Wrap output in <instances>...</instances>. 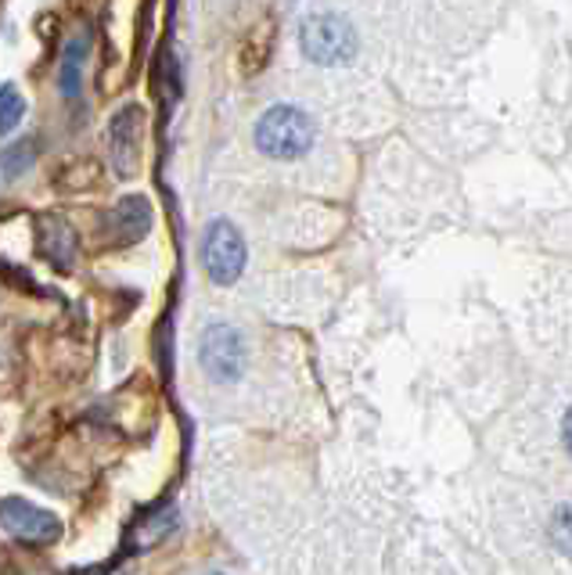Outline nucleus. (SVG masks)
<instances>
[{
  "mask_svg": "<svg viewBox=\"0 0 572 575\" xmlns=\"http://www.w3.org/2000/svg\"><path fill=\"white\" fill-rule=\"evenodd\" d=\"M270 50H274V22H259L249 30V36H245V44L238 47V65L242 72H259L263 65L270 61Z\"/></svg>",
  "mask_w": 572,
  "mask_h": 575,
  "instance_id": "nucleus-9",
  "label": "nucleus"
},
{
  "mask_svg": "<svg viewBox=\"0 0 572 575\" xmlns=\"http://www.w3.org/2000/svg\"><path fill=\"white\" fill-rule=\"evenodd\" d=\"M87 41H69V47L61 50V65H58V87L65 98H80L83 87V65H87Z\"/></svg>",
  "mask_w": 572,
  "mask_h": 575,
  "instance_id": "nucleus-10",
  "label": "nucleus"
},
{
  "mask_svg": "<svg viewBox=\"0 0 572 575\" xmlns=\"http://www.w3.org/2000/svg\"><path fill=\"white\" fill-rule=\"evenodd\" d=\"M105 227H109V234L120 245L141 241L152 230V205H148V199H141V194H130V199H123L120 205H112Z\"/></svg>",
  "mask_w": 572,
  "mask_h": 575,
  "instance_id": "nucleus-7",
  "label": "nucleus"
},
{
  "mask_svg": "<svg viewBox=\"0 0 572 575\" xmlns=\"http://www.w3.org/2000/svg\"><path fill=\"white\" fill-rule=\"evenodd\" d=\"M202 368L216 382H234L245 371V338L231 324H213L202 335Z\"/></svg>",
  "mask_w": 572,
  "mask_h": 575,
  "instance_id": "nucleus-4",
  "label": "nucleus"
},
{
  "mask_svg": "<svg viewBox=\"0 0 572 575\" xmlns=\"http://www.w3.org/2000/svg\"><path fill=\"white\" fill-rule=\"evenodd\" d=\"M0 526L25 543H55L61 535V521L51 511H44V507H33L30 500H22V496L0 500Z\"/></svg>",
  "mask_w": 572,
  "mask_h": 575,
  "instance_id": "nucleus-5",
  "label": "nucleus"
},
{
  "mask_svg": "<svg viewBox=\"0 0 572 575\" xmlns=\"http://www.w3.org/2000/svg\"><path fill=\"white\" fill-rule=\"evenodd\" d=\"M33 159H36V148H33V140L25 137V140H15V144H8L4 151H0V166H4V177H22L25 169L33 166Z\"/></svg>",
  "mask_w": 572,
  "mask_h": 575,
  "instance_id": "nucleus-11",
  "label": "nucleus"
},
{
  "mask_svg": "<svg viewBox=\"0 0 572 575\" xmlns=\"http://www.w3.org/2000/svg\"><path fill=\"white\" fill-rule=\"evenodd\" d=\"M141 140H145V112L137 104H130L109 126V144H112V162L120 169V177H134L141 162Z\"/></svg>",
  "mask_w": 572,
  "mask_h": 575,
  "instance_id": "nucleus-6",
  "label": "nucleus"
},
{
  "mask_svg": "<svg viewBox=\"0 0 572 575\" xmlns=\"http://www.w3.org/2000/svg\"><path fill=\"white\" fill-rule=\"evenodd\" d=\"M36 248H41V256L51 259L55 267H69L76 256V234L65 219L41 216L36 219Z\"/></svg>",
  "mask_w": 572,
  "mask_h": 575,
  "instance_id": "nucleus-8",
  "label": "nucleus"
},
{
  "mask_svg": "<svg viewBox=\"0 0 572 575\" xmlns=\"http://www.w3.org/2000/svg\"><path fill=\"white\" fill-rule=\"evenodd\" d=\"M202 259L205 270L216 284H234L245 270V238L238 234V227L227 224V219H216L205 234L202 245Z\"/></svg>",
  "mask_w": 572,
  "mask_h": 575,
  "instance_id": "nucleus-3",
  "label": "nucleus"
},
{
  "mask_svg": "<svg viewBox=\"0 0 572 575\" xmlns=\"http://www.w3.org/2000/svg\"><path fill=\"white\" fill-rule=\"evenodd\" d=\"M25 115V101L19 94L15 83H4L0 87V134H11Z\"/></svg>",
  "mask_w": 572,
  "mask_h": 575,
  "instance_id": "nucleus-12",
  "label": "nucleus"
},
{
  "mask_svg": "<svg viewBox=\"0 0 572 575\" xmlns=\"http://www.w3.org/2000/svg\"><path fill=\"white\" fill-rule=\"evenodd\" d=\"M299 47L314 65H349L357 58V33L343 15H310L299 30Z\"/></svg>",
  "mask_w": 572,
  "mask_h": 575,
  "instance_id": "nucleus-2",
  "label": "nucleus"
},
{
  "mask_svg": "<svg viewBox=\"0 0 572 575\" xmlns=\"http://www.w3.org/2000/svg\"><path fill=\"white\" fill-rule=\"evenodd\" d=\"M314 137H317L314 120L303 109H292V104H274L256 123V148L281 162L306 155L314 148Z\"/></svg>",
  "mask_w": 572,
  "mask_h": 575,
  "instance_id": "nucleus-1",
  "label": "nucleus"
}]
</instances>
